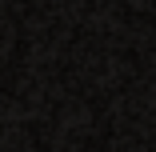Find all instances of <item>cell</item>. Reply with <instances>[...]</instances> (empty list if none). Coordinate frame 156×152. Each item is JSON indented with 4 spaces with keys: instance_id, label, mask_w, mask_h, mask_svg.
I'll return each mask as SVG.
<instances>
[]
</instances>
